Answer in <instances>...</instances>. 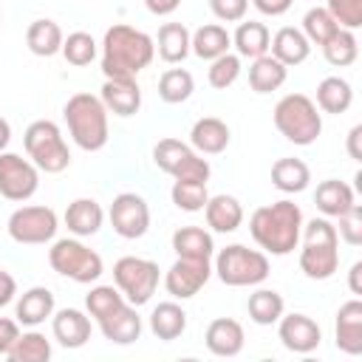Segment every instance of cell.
I'll use <instances>...</instances> for the list:
<instances>
[{
    "label": "cell",
    "mask_w": 362,
    "mask_h": 362,
    "mask_svg": "<svg viewBox=\"0 0 362 362\" xmlns=\"http://www.w3.org/2000/svg\"><path fill=\"white\" fill-rule=\"evenodd\" d=\"M107 218H110L113 232L124 240L144 238L150 229V206L136 192H119L107 209Z\"/></svg>",
    "instance_id": "cell-13"
},
{
    "label": "cell",
    "mask_w": 362,
    "mask_h": 362,
    "mask_svg": "<svg viewBox=\"0 0 362 362\" xmlns=\"http://www.w3.org/2000/svg\"><path fill=\"white\" fill-rule=\"evenodd\" d=\"M51 334L62 348H82L90 339V317L79 308H59L51 314Z\"/></svg>",
    "instance_id": "cell-19"
},
{
    "label": "cell",
    "mask_w": 362,
    "mask_h": 362,
    "mask_svg": "<svg viewBox=\"0 0 362 362\" xmlns=\"http://www.w3.org/2000/svg\"><path fill=\"white\" fill-rule=\"evenodd\" d=\"M156 59V42L141 28L113 23L102 37V74L105 79H136Z\"/></svg>",
    "instance_id": "cell-1"
},
{
    "label": "cell",
    "mask_w": 362,
    "mask_h": 362,
    "mask_svg": "<svg viewBox=\"0 0 362 362\" xmlns=\"http://www.w3.org/2000/svg\"><path fill=\"white\" fill-rule=\"evenodd\" d=\"M62 116H65L68 133H71V139L79 150L99 153L107 144V139H110L107 107L102 105L99 96H93L88 90H79V93L68 96V102L62 107Z\"/></svg>",
    "instance_id": "cell-3"
},
{
    "label": "cell",
    "mask_w": 362,
    "mask_h": 362,
    "mask_svg": "<svg viewBox=\"0 0 362 362\" xmlns=\"http://www.w3.org/2000/svg\"><path fill=\"white\" fill-rule=\"evenodd\" d=\"M272 119H274L277 133L297 147L314 144L322 133V113L314 105V99L305 93H286L274 105Z\"/></svg>",
    "instance_id": "cell-5"
},
{
    "label": "cell",
    "mask_w": 362,
    "mask_h": 362,
    "mask_svg": "<svg viewBox=\"0 0 362 362\" xmlns=\"http://www.w3.org/2000/svg\"><path fill=\"white\" fill-rule=\"evenodd\" d=\"M272 184H274L280 192H286V195L303 192V189H308V184H311V170H308V164H305L303 158H291V156L277 158V161L272 164Z\"/></svg>",
    "instance_id": "cell-31"
},
{
    "label": "cell",
    "mask_w": 362,
    "mask_h": 362,
    "mask_svg": "<svg viewBox=\"0 0 362 362\" xmlns=\"http://www.w3.org/2000/svg\"><path fill=\"white\" fill-rule=\"evenodd\" d=\"M158 280H161V272H158L156 260L124 255L113 263V283L122 291V297L136 308L153 300V294L158 288Z\"/></svg>",
    "instance_id": "cell-9"
},
{
    "label": "cell",
    "mask_w": 362,
    "mask_h": 362,
    "mask_svg": "<svg viewBox=\"0 0 362 362\" xmlns=\"http://www.w3.org/2000/svg\"><path fill=\"white\" fill-rule=\"evenodd\" d=\"M17 337H20V322L8 320V317H0V356H6L11 351Z\"/></svg>",
    "instance_id": "cell-48"
},
{
    "label": "cell",
    "mask_w": 362,
    "mask_h": 362,
    "mask_svg": "<svg viewBox=\"0 0 362 362\" xmlns=\"http://www.w3.org/2000/svg\"><path fill=\"white\" fill-rule=\"evenodd\" d=\"M339 226H337V235L348 243V246H359L362 243V206L354 204L348 212H342L339 218Z\"/></svg>",
    "instance_id": "cell-46"
},
{
    "label": "cell",
    "mask_w": 362,
    "mask_h": 362,
    "mask_svg": "<svg viewBox=\"0 0 362 362\" xmlns=\"http://www.w3.org/2000/svg\"><path fill=\"white\" fill-rule=\"evenodd\" d=\"M269 51H272V57H274L277 62H283L286 68H291V65H300V62L308 59L311 42L305 40V34H303L300 28L283 25V28H277L274 37L269 40Z\"/></svg>",
    "instance_id": "cell-24"
},
{
    "label": "cell",
    "mask_w": 362,
    "mask_h": 362,
    "mask_svg": "<svg viewBox=\"0 0 362 362\" xmlns=\"http://www.w3.org/2000/svg\"><path fill=\"white\" fill-rule=\"evenodd\" d=\"M150 331H153V337L161 339V342L178 339V337L187 331V311H184L178 303H173V300L158 303V305L150 311Z\"/></svg>",
    "instance_id": "cell-30"
},
{
    "label": "cell",
    "mask_w": 362,
    "mask_h": 362,
    "mask_svg": "<svg viewBox=\"0 0 362 362\" xmlns=\"http://www.w3.org/2000/svg\"><path fill=\"white\" fill-rule=\"evenodd\" d=\"M240 68H243V65H240V57L232 54V51H226V54H221V57H215V59L209 62L206 79H209V85H212L215 90H226L229 85L238 82Z\"/></svg>",
    "instance_id": "cell-44"
},
{
    "label": "cell",
    "mask_w": 362,
    "mask_h": 362,
    "mask_svg": "<svg viewBox=\"0 0 362 362\" xmlns=\"http://www.w3.org/2000/svg\"><path fill=\"white\" fill-rule=\"evenodd\" d=\"M204 342H206V351L212 356H221V359H229V356H238L246 345V334H243V325L232 317H218L206 325V334H204Z\"/></svg>",
    "instance_id": "cell-16"
},
{
    "label": "cell",
    "mask_w": 362,
    "mask_h": 362,
    "mask_svg": "<svg viewBox=\"0 0 362 362\" xmlns=\"http://www.w3.org/2000/svg\"><path fill=\"white\" fill-rule=\"evenodd\" d=\"M62 40H65L62 28L54 20H48V17L34 20L25 28V45H28V51L34 57H54V54H59L62 51Z\"/></svg>",
    "instance_id": "cell-32"
},
{
    "label": "cell",
    "mask_w": 362,
    "mask_h": 362,
    "mask_svg": "<svg viewBox=\"0 0 362 362\" xmlns=\"http://www.w3.org/2000/svg\"><path fill=\"white\" fill-rule=\"evenodd\" d=\"M51 354H54L51 339H45V334H40L37 328H31V331H23L17 337V342L11 345L6 359H11V362H48Z\"/></svg>",
    "instance_id": "cell-37"
},
{
    "label": "cell",
    "mask_w": 362,
    "mask_h": 362,
    "mask_svg": "<svg viewBox=\"0 0 362 362\" xmlns=\"http://www.w3.org/2000/svg\"><path fill=\"white\" fill-rule=\"evenodd\" d=\"M359 277H362V263L356 260V263L351 266V272H348V288H351V294H362V283H359Z\"/></svg>",
    "instance_id": "cell-53"
},
{
    "label": "cell",
    "mask_w": 362,
    "mask_h": 362,
    "mask_svg": "<svg viewBox=\"0 0 362 362\" xmlns=\"http://www.w3.org/2000/svg\"><path fill=\"white\" fill-rule=\"evenodd\" d=\"M99 99L107 107V113L127 119V116H136L141 107V88L136 79H105Z\"/></svg>",
    "instance_id": "cell-20"
},
{
    "label": "cell",
    "mask_w": 362,
    "mask_h": 362,
    "mask_svg": "<svg viewBox=\"0 0 362 362\" xmlns=\"http://www.w3.org/2000/svg\"><path fill=\"white\" fill-rule=\"evenodd\" d=\"M209 8L221 23H240L249 11V0H209Z\"/></svg>",
    "instance_id": "cell-47"
},
{
    "label": "cell",
    "mask_w": 362,
    "mask_h": 362,
    "mask_svg": "<svg viewBox=\"0 0 362 362\" xmlns=\"http://www.w3.org/2000/svg\"><path fill=\"white\" fill-rule=\"evenodd\" d=\"M320 48H322L325 62L334 65V68H348V65H354L356 57H359V40H356V34L348 31V28H339V31H337L331 40H325Z\"/></svg>",
    "instance_id": "cell-38"
},
{
    "label": "cell",
    "mask_w": 362,
    "mask_h": 362,
    "mask_svg": "<svg viewBox=\"0 0 362 362\" xmlns=\"http://www.w3.org/2000/svg\"><path fill=\"white\" fill-rule=\"evenodd\" d=\"M40 187V170L31 158H23L20 153H0V195L6 201H28Z\"/></svg>",
    "instance_id": "cell-12"
},
{
    "label": "cell",
    "mask_w": 362,
    "mask_h": 362,
    "mask_svg": "<svg viewBox=\"0 0 362 362\" xmlns=\"http://www.w3.org/2000/svg\"><path fill=\"white\" fill-rule=\"evenodd\" d=\"M325 8L339 23V28L356 31L362 25V0H328Z\"/></svg>",
    "instance_id": "cell-45"
},
{
    "label": "cell",
    "mask_w": 362,
    "mask_h": 362,
    "mask_svg": "<svg viewBox=\"0 0 362 362\" xmlns=\"http://www.w3.org/2000/svg\"><path fill=\"white\" fill-rule=\"evenodd\" d=\"M170 198L184 212H201L206 206V201H209V189H206V181L175 178L173 181V189H170Z\"/></svg>",
    "instance_id": "cell-40"
},
{
    "label": "cell",
    "mask_w": 362,
    "mask_h": 362,
    "mask_svg": "<svg viewBox=\"0 0 362 362\" xmlns=\"http://www.w3.org/2000/svg\"><path fill=\"white\" fill-rule=\"evenodd\" d=\"M54 311H57L54 291L45 288V286H31V288H25V291L17 297V305H14L17 322H20V325H28V328L42 325L45 320H51Z\"/></svg>",
    "instance_id": "cell-21"
},
{
    "label": "cell",
    "mask_w": 362,
    "mask_h": 362,
    "mask_svg": "<svg viewBox=\"0 0 362 362\" xmlns=\"http://www.w3.org/2000/svg\"><path fill=\"white\" fill-rule=\"evenodd\" d=\"M277 337H280L286 351H291V354H311L322 342V328L308 314H300V311L286 314L283 311V317L277 320Z\"/></svg>",
    "instance_id": "cell-15"
},
{
    "label": "cell",
    "mask_w": 362,
    "mask_h": 362,
    "mask_svg": "<svg viewBox=\"0 0 362 362\" xmlns=\"http://www.w3.org/2000/svg\"><path fill=\"white\" fill-rule=\"evenodd\" d=\"M303 249H300V272L308 280H328L339 269V235L337 226L322 215L303 221L300 229Z\"/></svg>",
    "instance_id": "cell-4"
},
{
    "label": "cell",
    "mask_w": 362,
    "mask_h": 362,
    "mask_svg": "<svg viewBox=\"0 0 362 362\" xmlns=\"http://www.w3.org/2000/svg\"><path fill=\"white\" fill-rule=\"evenodd\" d=\"M127 300L122 297V291L116 286H93L88 294H85V308H88V317H93L96 322L105 320L107 314H113L119 305H124Z\"/></svg>",
    "instance_id": "cell-43"
},
{
    "label": "cell",
    "mask_w": 362,
    "mask_h": 362,
    "mask_svg": "<svg viewBox=\"0 0 362 362\" xmlns=\"http://www.w3.org/2000/svg\"><path fill=\"white\" fill-rule=\"evenodd\" d=\"M48 263L57 274L74 280V283H96L105 272L102 255L93 252L90 246H85L79 238H59L51 243L48 249Z\"/></svg>",
    "instance_id": "cell-8"
},
{
    "label": "cell",
    "mask_w": 362,
    "mask_h": 362,
    "mask_svg": "<svg viewBox=\"0 0 362 362\" xmlns=\"http://www.w3.org/2000/svg\"><path fill=\"white\" fill-rule=\"evenodd\" d=\"M300 229H303V209L288 198L257 206L249 218V232L255 243L266 255H277V257L291 255L297 249Z\"/></svg>",
    "instance_id": "cell-2"
},
{
    "label": "cell",
    "mask_w": 362,
    "mask_h": 362,
    "mask_svg": "<svg viewBox=\"0 0 362 362\" xmlns=\"http://www.w3.org/2000/svg\"><path fill=\"white\" fill-rule=\"evenodd\" d=\"M189 28L184 23H164L158 28V37L153 40L156 42V54L167 62V65H178L187 59L189 54Z\"/></svg>",
    "instance_id": "cell-29"
},
{
    "label": "cell",
    "mask_w": 362,
    "mask_h": 362,
    "mask_svg": "<svg viewBox=\"0 0 362 362\" xmlns=\"http://www.w3.org/2000/svg\"><path fill=\"white\" fill-rule=\"evenodd\" d=\"M229 141H232V130L218 116H201L189 127V147L201 156H218L229 147Z\"/></svg>",
    "instance_id": "cell-18"
},
{
    "label": "cell",
    "mask_w": 362,
    "mask_h": 362,
    "mask_svg": "<svg viewBox=\"0 0 362 362\" xmlns=\"http://www.w3.org/2000/svg\"><path fill=\"white\" fill-rule=\"evenodd\" d=\"M62 221H65V226H68V232L74 238H90V235H96L102 229L105 209L93 198H76V201L68 204Z\"/></svg>",
    "instance_id": "cell-23"
},
{
    "label": "cell",
    "mask_w": 362,
    "mask_h": 362,
    "mask_svg": "<svg viewBox=\"0 0 362 362\" xmlns=\"http://www.w3.org/2000/svg\"><path fill=\"white\" fill-rule=\"evenodd\" d=\"M356 204V195L354 189L339 181V178H325L317 184V192H314V206L325 215V218H339L342 212H348L351 206Z\"/></svg>",
    "instance_id": "cell-26"
},
{
    "label": "cell",
    "mask_w": 362,
    "mask_h": 362,
    "mask_svg": "<svg viewBox=\"0 0 362 362\" xmlns=\"http://www.w3.org/2000/svg\"><path fill=\"white\" fill-rule=\"evenodd\" d=\"M204 215H206V226L212 232H221V235H229L235 232L240 223H243V206L235 195H209L206 206H204Z\"/></svg>",
    "instance_id": "cell-25"
},
{
    "label": "cell",
    "mask_w": 362,
    "mask_h": 362,
    "mask_svg": "<svg viewBox=\"0 0 362 362\" xmlns=\"http://www.w3.org/2000/svg\"><path fill=\"white\" fill-rule=\"evenodd\" d=\"M8 141H11V124L0 116V153L8 147Z\"/></svg>",
    "instance_id": "cell-54"
},
{
    "label": "cell",
    "mask_w": 362,
    "mask_h": 362,
    "mask_svg": "<svg viewBox=\"0 0 362 362\" xmlns=\"http://www.w3.org/2000/svg\"><path fill=\"white\" fill-rule=\"evenodd\" d=\"M59 54L65 57L68 65L85 68V65H90V62L96 59V54H99V42H96L88 31H71V34L62 40V51H59Z\"/></svg>",
    "instance_id": "cell-42"
},
{
    "label": "cell",
    "mask_w": 362,
    "mask_h": 362,
    "mask_svg": "<svg viewBox=\"0 0 362 362\" xmlns=\"http://www.w3.org/2000/svg\"><path fill=\"white\" fill-rule=\"evenodd\" d=\"M229 48H232V34L221 23H204L189 37V51L198 59H206V62H212L215 57L226 54Z\"/></svg>",
    "instance_id": "cell-28"
},
{
    "label": "cell",
    "mask_w": 362,
    "mask_h": 362,
    "mask_svg": "<svg viewBox=\"0 0 362 362\" xmlns=\"http://www.w3.org/2000/svg\"><path fill=\"white\" fill-rule=\"evenodd\" d=\"M246 311H249V320L257 322V325H274L283 311H286V303H283V294L274 291V288H257L249 294L246 300Z\"/></svg>",
    "instance_id": "cell-36"
},
{
    "label": "cell",
    "mask_w": 362,
    "mask_h": 362,
    "mask_svg": "<svg viewBox=\"0 0 362 362\" xmlns=\"http://www.w3.org/2000/svg\"><path fill=\"white\" fill-rule=\"evenodd\" d=\"M269 40H272V34H269L266 23H260V20H240L232 34V45L240 59H257V57L269 54Z\"/></svg>",
    "instance_id": "cell-27"
},
{
    "label": "cell",
    "mask_w": 362,
    "mask_h": 362,
    "mask_svg": "<svg viewBox=\"0 0 362 362\" xmlns=\"http://www.w3.org/2000/svg\"><path fill=\"white\" fill-rule=\"evenodd\" d=\"M334 337H337V348L342 354H348V356L362 354V300L359 297L339 305Z\"/></svg>",
    "instance_id": "cell-17"
},
{
    "label": "cell",
    "mask_w": 362,
    "mask_h": 362,
    "mask_svg": "<svg viewBox=\"0 0 362 362\" xmlns=\"http://www.w3.org/2000/svg\"><path fill=\"white\" fill-rule=\"evenodd\" d=\"M99 331L113 345H133L141 337V317H139L136 305L124 303L113 314H107L105 320H99Z\"/></svg>",
    "instance_id": "cell-22"
},
{
    "label": "cell",
    "mask_w": 362,
    "mask_h": 362,
    "mask_svg": "<svg viewBox=\"0 0 362 362\" xmlns=\"http://www.w3.org/2000/svg\"><path fill=\"white\" fill-rule=\"evenodd\" d=\"M173 249L178 257H201L212 260L215 255V240L204 226H178L173 232Z\"/></svg>",
    "instance_id": "cell-33"
},
{
    "label": "cell",
    "mask_w": 362,
    "mask_h": 362,
    "mask_svg": "<svg viewBox=\"0 0 362 362\" xmlns=\"http://www.w3.org/2000/svg\"><path fill=\"white\" fill-rule=\"evenodd\" d=\"M272 266L266 252L260 249H249L243 243H229L226 249H221L215 255V266L212 274L232 288H243V286H260L269 277Z\"/></svg>",
    "instance_id": "cell-6"
},
{
    "label": "cell",
    "mask_w": 362,
    "mask_h": 362,
    "mask_svg": "<svg viewBox=\"0 0 362 362\" xmlns=\"http://www.w3.org/2000/svg\"><path fill=\"white\" fill-rule=\"evenodd\" d=\"M23 147H25V156L34 161V167L40 173L57 175V173L68 170V164H71V150L62 139V130L51 119L31 122L23 133Z\"/></svg>",
    "instance_id": "cell-7"
},
{
    "label": "cell",
    "mask_w": 362,
    "mask_h": 362,
    "mask_svg": "<svg viewBox=\"0 0 362 362\" xmlns=\"http://www.w3.org/2000/svg\"><path fill=\"white\" fill-rule=\"evenodd\" d=\"M351 102H354V88H351L348 79H342V76H325L317 85V102L314 105L322 113L339 116V113H345L351 107Z\"/></svg>",
    "instance_id": "cell-35"
},
{
    "label": "cell",
    "mask_w": 362,
    "mask_h": 362,
    "mask_svg": "<svg viewBox=\"0 0 362 362\" xmlns=\"http://www.w3.org/2000/svg\"><path fill=\"white\" fill-rule=\"evenodd\" d=\"M144 6H147L150 14H156V17H167V14H173V11L181 6V0H144Z\"/></svg>",
    "instance_id": "cell-51"
},
{
    "label": "cell",
    "mask_w": 362,
    "mask_h": 362,
    "mask_svg": "<svg viewBox=\"0 0 362 362\" xmlns=\"http://www.w3.org/2000/svg\"><path fill=\"white\" fill-rule=\"evenodd\" d=\"M14 297H17V280L8 272L0 269V308L8 305V303H14Z\"/></svg>",
    "instance_id": "cell-50"
},
{
    "label": "cell",
    "mask_w": 362,
    "mask_h": 362,
    "mask_svg": "<svg viewBox=\"0 0 362 362\" xmlns=\"http://www.w3.org/2000/svg\"><path fill=\"white\" fill-rule=\"evenodd\" d=\"M212 277V260L201 257H178L167 272H164V288L175 300H189L195 297Z\"/></svg>",
    "instance_id": "cell-14"
},
{
    "label": "cell",
    "mask_w": 362,
    "mask_h": 362,
    "mask_svg": "<svg viewBox=\"0 0 362 362\" xmlns=\"http://www.w3.org/2000/svg\"><path fill=\"white\" fill-rule=\"evenodd\" d=\"M153 164L173 178H189V181H209L212 173L209 161L181 139H158L153 147Z\"/></svg>",
    "instance_id": "cell-11"
},
{
    "label": "cell",
    "mask_w": 362,
    "mask_h": 362,
    "mask_svg": "<svg viewBox=\"0 0 362 362\" xmlns=\"http://www.w3.org/2000/svg\"><path fill=\"white\" fill-rule=\"evenodd\" d=\"M294 0H252V6L266 17H283Z\"/></svg>",
    "instance_id": "cell-49"
},
{
    "label": "cell",
    "mask_w": 362,
    "mask_h": 362,
    "mask_svg": "<svg viewBox=\"0 0 362 362\" xmlns=\"http://www.w3.org/2000/svg\"><path fill=\"white\" fill-rule=\"evenodd\" d=\"M359 139H362V124H354L348 130V156L354 161H362V147H359Z\"/></svg>",
    "instance_id": "cell-52"
},
{
    "label": "cell",
    "mask_w": 362,
    "mask_h": 362,
    "mask_svg": "<svg viewBox=\"0 0 362 362\" xmlns=\"http://www.w3.org/2000/svg\"><path fill=\"white\" fill-rule=\"evenodd\" d=\"M57 229H59V218L51 206H42V204H25V206H17L11 215H8V223H6V232L14 243H23V246H42V243H51L57 238Z\"/></svg>",
    "instance_id": "cell-10"
},
{
    "label": "cell",
    "mask_w": 362,
    "mask_h": 362,
    "mask_svg": "<svg viewBox=\"0 0 362 362\" xmlns=\"http://www.w3.org/2000/svg\"><path fill=\"white\" fill-rule=\"evenodd\" d=\"M195 90V79L187 68H167L161 76H158V96L161 102L167 105H181L192 96Z\"/></svg>",
    "instance_id": "cell-39"
},
{
    "label": "cell",
    "mask_w": 362,
    "mask_h": 362,
    "mask_svg": "<svg viewBox=\"0 0 362 362\" xmlns=\"http://www.w3.org/2000/svg\"><path fill=\"white\" fill-rule=\"evenodd\" d=\"M300 31L305 34V40H308L311 45H322L325 40H331V37L339 31V23L328 14L325 6H314V8H308V11L303 14V28H300Z\"/></svg>",
    "instance_id": "cell-41"
},
{
    "label": "cell",
    "mask_w": 362,
    "mask_h": 362,
    "mask_svg": "<svg viewBox=\"0 0 362 362\" xmlns=\"http://www.w3.org/2000/svg\"><path fill=\"white\" fill-rule=\"evenodd\" d=\"M288 76V68L283 62H277L272 54H263L257 59H252L249 65V88L255 93H272L277 88H283Z\"/></svg>",
    "instance_id": "cell-34"
}]
</instances>
